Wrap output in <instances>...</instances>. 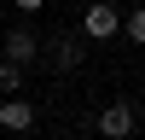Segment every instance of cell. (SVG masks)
<instances>
[{"label":"cell","mask_w":145,"mask_h":140,"mask_svg":"<svg viewBox=\"0 0 145 140\" xmlns=\"http://www.w3.org/2000/svg\"><path fill=\"white\" fill-rule=\"evenodd\" d=\"M93 123H99V140H128V134L139 128V111H134L128 99H110L99 117H93Z\"/></svg>","instance_id":"obj_1"},{"label":"cell","mask_w":145,"mask_h":140,"mask_svg":"<svg viewBox=\"0 0 145 140\" xmlns=\"http://www.w3.org/2000/svg\"><path fill=\"white\" fill-rule=\"evenodd\" d=\"M81 35H87V41H110V35H122V12H116L110 0H93V6L81 12Z\"/></svg>","instance_id":"obj_2"},{"label":"cell","mask_w":145,"mask_h":140,"mask_svg":"<svg viewBox=\"0 0 145 140\" xmlns=\"http://www.w3.org/2000/svg\"><path fill=\"white\" fill-rule=\"evenodd\" d=\"M0 128H6V134H29L35 128V105L23 99V93H0Z\"/></svg>","instance_id":"obj_3"},{"label":"cell","mask_w":145,"mask_h":140,"mask_svg":"<svg viewBox=\"0 0 145 140\" xmlns=\"http://www.w3.org/2000/svg\"><path fill=\"white\" fill-rule=\"evenodd\" d=\"M35 53H41L35 29H23V23H18V29L6 35V58H12V64H35Z\"/></svg>","instance_id":"obj_4"},{"label":"cell","mask_w":145,"mask_h":140,"mask_svg":"<svg viewBox=\"0 0 145 140\" xmlns=\"http://www.w3.org/2000/svg\"><path fill=\"white\" fill-rule=\"evenodd\" d=\"M52 58H58V70H81V41H76V35H58V41H52Z\"/></svg>","instance_id":"obj_5"},{"label":"cell","mask_w":145,"mask_h":140,"mask_svg":"<svg viewBox=\"0 0 145 140\" xmlns=\"http://www.w3.org/2000/svg\"><path fill=\"white\" fill-rule=\"evenodd\" d=\"M122 35L134 47H145V6H134V12H122Z\"/></svg>","instance_id":"obj_6"},{"label":"cell","mask_w":145,"mask_h":140,"mask_svg":"<svg viewBox=\"0 0 145 140\" xmlns=\"http://www.w3.org/2000/svg\"><path fill=\"white\" fill-rule=\"evenodd\" d=\"M18 88H23V64L6 58V64H0V93H18Z\"/></svg>","instance_id":"obj_7"},{"label":"cell","mask_w":145,"mask_h":140,"mask_svg":"<svg viewBox=\"0 0 145 140\" xmlns=\"http://www.w3.org/2000/svg\"><path fill=\"white\" fill-rule=\"evenodd\" d=\"M12 6H18V12H41L46 0H12Z\"/></svg>","instance_id":"obj_8"}]
</instances>
